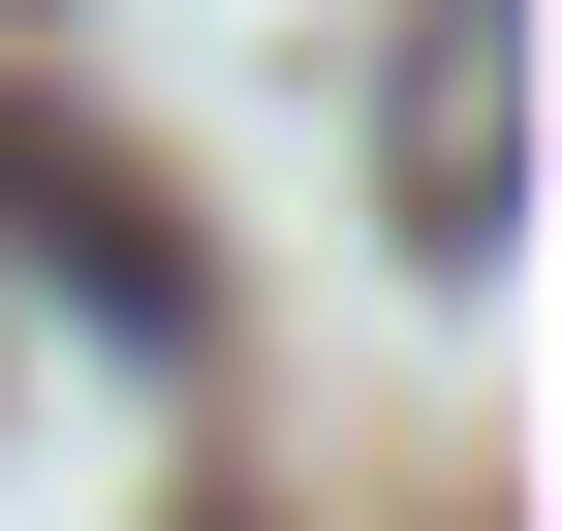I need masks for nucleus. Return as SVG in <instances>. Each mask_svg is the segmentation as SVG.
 <instances>
[{
	"mask_svg": "<svg viewBox=\"0 0 562 531\" xmlns=\"http://www.w3.org/2000/svg\"><path fill=\"white\" fill-rule=\"evenodd\" d=\"M0 219H32L63 282L125 313V344H188V250H157V188H125V157H63V125H0Z\"/></svg>",
	"mask_w": 562,
	"mask_h": 531,
	"instance_id": "obj_2",
	"label": "nucleus"
},
{
	"mask_svg": "<svg viewBox=\"0 0 562 531\" xmlns=\"http://www.w3.org/2000/svg\"><path fill=\"white\" fill-rule=\"evenodd\" d=\"M501 32H531V0H406V250H438V282L531 219V157H501Z\"/></svg>",
	"mask_w": 562,
	"mask_h": 531,
	"instance_id": "obj_1",
	"label": "nucleus"
}]
</instances>
